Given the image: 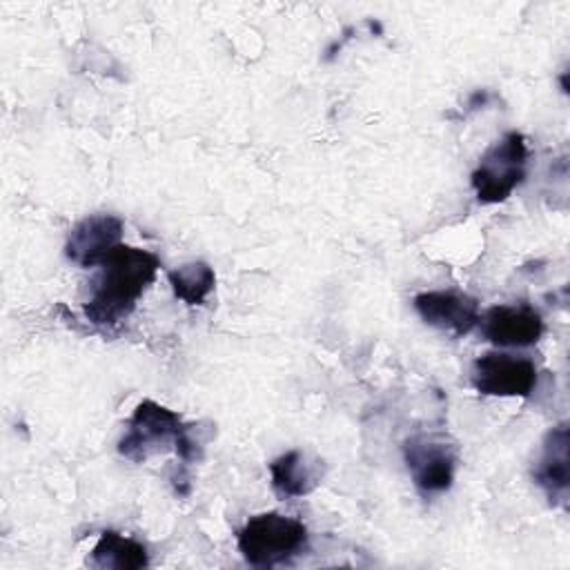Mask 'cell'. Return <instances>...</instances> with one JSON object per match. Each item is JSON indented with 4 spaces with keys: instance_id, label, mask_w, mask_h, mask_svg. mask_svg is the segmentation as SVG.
Segmentation results:
<instances>
[{
    "instance_id": "8",
    "label": "cell",
    "mask_w": 570,
    "mask_h": 570,
    "mask_svg": "<svg viewBox=\"0 0 570 570\" xmlns=\"http://www.w3.org/2000/svg\"><path fill=\"white\" fill-rule=\"evenodd\" d=\"M479 321L483 336L503 347H528L543 334V318L539 309L528 303L492 305Z\"/></svg>"
},
{
    "instance_id": "1",
    "label": "cell",
    "mask_w": 570,
    "mask_h": 570,
    "mask_svg": "<svg viewBox=\"0 0 570 570\" xmlns=\"http://www.w3.org/2000/svg\"><path fill=\"white\" fill-rule=\"evenodd\" d=\"M158 267L160 261L151 252L122 243L116 245L100 263L91 296L85 303V316L100 327L118 325L154 283Z\"/></svg>"
},
{
    "instance_id": "10",
    "label": "cell",
    "mask_w": 570,
    "mask_h": 570,
    "mask_svg": "<svg viewBox=\"0 0 570 570\" xmlns=\"http://www.w3.org/2000/svg\"><path fill=\"white\" fill-rule=\"evenodd\" d=\"M534 481L546 490L550 501L568 497V425L561 423L546 434L543 452L532 472Z\"/></svg>"
},
{
    "instance_id": "7",
    "label": "cell",
    "mask_w": 570,
    "mask_h": 570,
    "mask_svg": "<svg viewBox=\"0 0 570 570\" xmlns=\"http://www.w3.org/2000/svg\"><path fill=\"white\" fill-rule=\"evenodd\" d=\"M414 309L428 325L452 336H465L481 318L476 298L454 289L421 292L414 296Z\"/></svg>"
},
{
    "instance_id": "6",
    "label": "cell",
    "mask_w": 570,
    "mask_h": 570,
    "mask_svg": "<svg viewBox=\"0 0 570 570\" xmlns=\"http://www.w3.org/2000/svg\"><path fill=\"white\" fill-rule=\"evenodd\" d=\"M405 463L423 494L445 492L454 481L456 450L441 436L419 434L405 441Z\"/></svg>"
},
{
    "instance_id": "5",
    "label": "cell",
    "mask_w": 570,
    "mask_h": 570,
    "mask_svg": "<svg viewBox=\"0 0 570 570\" xmlns=\"http://www.w3.org/2000/svg\"><path fill=\"white\" fill-rule=\"evenodd\" d=\"M537 376L530 358L508 352H488L472 365V383L488 396H530L537 387Z\"/></svg>"
},
{
    "instance_id": "4",
    "label": "cell",
    "mask_w": 570,
    "mask_h": 570,
    "mask_svg": "<svg viewBox=\"0 0 570 570\" xmlns=\"http://www.w3.org/2000/svg\"><path fill=\"white\" fill-rule=\"evenodd\" d=\"M183 428L174 410L147 399L136 405L127 423V434L118 443V452L131 461H145L154 452L165 450L167 443L176 445Z\"/></svg>"
},
{
    "instance_id": "9",
    "label": "cell",
    "mask_w": 570,
    "mask_h": 570,
    "mask_svg": "<svg viewBox=\"0 0 570 570\" xmlns=\"http://www.w3.org/2000/svg\"><path fill=\"white\" fill-rule=\"evenodd\" d=\"M122 220L114 214H94L82 218L69 232L65 254L80 267H96L105 256L120 245Z\"/></svg>"
},
{
    "instance_id": "3",
    "label": "cell",
    "mask_w": 570,
    "mask_h": 570,
    "mask_svg": "<svg viewBox=\"0 0 570 570\" xmlns=\"http://www.w3.org/2000/svg\"><path fill=\"white\" fill-rule=\"evenodd\" d=\"M528 142L523 134L508 131L492 142L472 171V187L479 203H503L525 178Z\"/></svg>"
},
{
    "instance_id": "13",
    "label": "cell",
    "mask_w": 570,
    "mask_h": 570,
    "mask_svg": "<svg viewBox=\"0 0 570 570\" xmlns=\"http://www.w3.org/2000/svg\"><path fill=\"white\" fill-rule=\"evenodd\" d=\"M167 278H169V285H171L176 298H180L187 305H203L216 285L214 269L203 261L185 263V265L171 269L167 274Z\"/></svg>"
},
{
    "instance_id": "12",
    "label": "cell",
    "mask_w": 570,
    "mask_h": 570,
    "mask_svg": "<svg viewBox=\"0 0 570 570\" xmlns=\"http://www.w3.org/2000/svg\"><path fill=\"white\" fill-rule=\"evenodd\" d=\"M272 488L281 497H303L314 488V474L305 463L303 454L292 450L269 463Z\"/></svg>"
},
{
    "instance_id": "2",
    "label": "cell",
    "mask_w": 570,
    "mask_h": 570,
    "mask_svg": "<svg viewBox=\"0 0 570 570\" xmlns=\"http://www.w3.org/2000/svg\"><path fill=\"white\" fill-rule=\"evenodd\" d=\"M238 550L247 563L272 568L296 557L307 543V528L292 517L263 512L238 530Z\"/></svg>"
},
{
    "instance_id": "11",
    "label": "cell",
    "mask_w": 570,
    "mask_h": 570,
    "mask_svg": "<svg viewBox=\"0 0 570 570\" xmlns=\"http://www.w3.org/2000/svg\"><path fill=\"white\" fill-rule=\"evenodd\" d=\"M147 550L142 543L122 537L120 532L105 530L91 550V563L96 568L138 570L147 566Z\"/></svg>"
}]
</instances>
